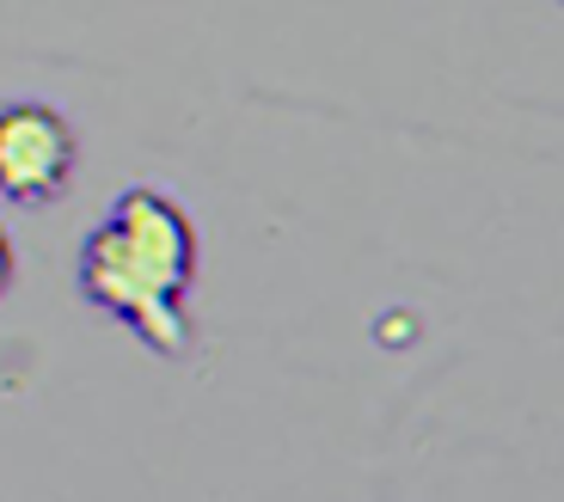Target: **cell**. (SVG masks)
Masks as SVG:
<instances>
[{
  "instance_id": "6da1fadb",
  "label": "cell",
  "mask_w": 564,
  "mask_h": 502,
  "mask_svg": "<svg viewBox=\"0 0 564 502\" xmlns=\"http://www.w3.org/2000/svg\"><path fill=\"white\" fill-rule=\"evenodd\" d=\"M203 239L172 190L129 184L93 233L80 239V301L129 325L154 356L191 349V288H197Z\"/></svg>"
},
{
  "instance_id": "7a4b0ae2",
  "label": "cell",
  "mask_w": 564,
  "mask_h": 502,
  "mask_svg": "<svg viewBox=\"0 0 564 502\" xmlns=\"http://www.w3.org/2000/svg\"><path fill=\"white\" fill-rule=\"evenodd\" d=\"M80 172V135L68 111L43 98H7L0 105V196L13 209H50L74 190Z\"/></svg>"
},
{
  "instance_id": "3957f363",
  "label": "cell",
  "mask_w": 564,
  "mask_h": 502,
  "mask_svg": "<svg viewBox=\"0 0 564 502\" xmlns=\"http://www.w3.org/2000/svg\"><path fill=\"white\" fill-rule=\"evenodd\" d=\"M13 282H19V251H13V233L0 227V301L13 294Z\"/></svg>"
}]
</instances>
